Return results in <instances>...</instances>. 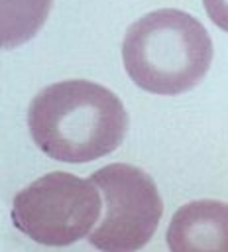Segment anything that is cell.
<instances>
[{
	"mask_svg": "<svg viewBox=\"0 0 228 252\" xmlns=\"http://www.w3.org/2000/svg\"><path fill=\"white\" fill-rule=\"evenodd\" d=\"M128 77L153 94H179L197 87L212 63V39L191 14L161 8L134 22L122 43Z\"/></svg>",
	"mask_w": 228,
	"mask_h": 252,
	"instance_id": "cell-2",
	"label": "cell"
},
{
	"mask_svg": "<svg viewBox=\"0 0 228 252\" xmlns=\"http://www.w3.org/2000/svg\"><path fill=\"white\" fill-rule=\"evenodd\" d=\"M28 128L33 144L51 159L85 163L122 144L128 114L110 89L69 79L41 89L31 98Z\"/></svg>",
	"mask_w": 228,
	"mask_h": 252,
	"instance_id": "cell-1",
	"label": "cell"
},
{
	"mask_svg": "<svg viewBox=\"0 0 228 252\" xmlns=\"http://www.w3.org/2000/svg\"><path fill=\"white\" fill-rule=\"evenodd\" d=\"M51 4L53 0H2V49H12L31 39L43 26Z\"/></svg>",
	"mask_w": 228,
	"mask_h": 252,
	"instance_id": "cell-6",
	"label": "cell"
},
{
	"mask_svg": "<svg viewBox=\"0 0 228 252\" xmlns=\"http://www.w3.org/2000/svg\"><path fill=\"white\" fill-rule=\"evenodd\" d=\"M102 195L104 213L88 242L98 250L130 252L145 246L163 215L151 175L130 163H110L90 175Z\"/></svg>",
	"mask_w": 228,
	"mask_h": 252,
	"instance_id": "cell-4",
	"label": "cell"
},
{
	"mask_svg": "<svg viewBox=\"0 0 228 252\" xmlns=\"http://www.w3.org/2000/svg\"><path fill=\"white\" fill-rule=\"evenodd\" d=\"M102 195L92 179L51 171L24 187L12 201V222L43 246H69L98 222Z\"/></svg>",
	"mask_w": 228,
	"mask_h": 252,
	"instance_id": "cell-3",
	"label": "cell"
},
{
	"mask_svg": "<svg viewBox=\"0 0 228 252\" xmlns=\"http://www.w3.org/2000/svg\"><path fill=\"white\" fill-rule=\"evenodd\" d=\"M202 4L212 24L228 32V0H202Z\"/></svg>",
	"mask_w": 228,
	"mask_h": 252,
	"instance_id": "cell-7",
	"label": "cell"
},
{
	"mask_svg": "<svg viewBox=\"0 0 228 252\" xmlns=\"http://www.w3.org/2000/svg\"><path fill=\"white\" fill-rule=\"evenodd\" d=\"M173 252H228V203L199 199L175 211L167 228Z\"/></svg>",
	"mask_w": 228,
	"mask_h": 252,
	"instance_id": "cell-5",
	"label": "cell"
}]
</instances>
